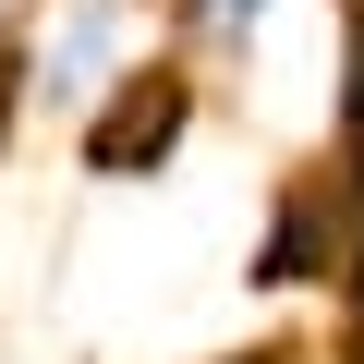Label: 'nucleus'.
<instances>
[{
    "label": "nucleus",
    "mask_w": 364,
    "mask_h": 364,
    "mask_svg": "<svg viewBox=\"0 0 364 364\" xmlns=\"http://www.w3.org/2000/svg\"><path fill=\"white\" fill-rule=\"evenodd\" d=\"M0 13H13V0H0Z\"/></svg>",
    "instance_id": "6"
},
{
    "label": "nucleus",
    "mask_w": 364,
    "mask_h": 364,
    "mask_svg": "<svg viewBox=\"0 0 364 364\" xmlns=\"http://www.w3.org/2000/svg\"><path fill=\"white\" fill-rule=\"evenodd\" d=\"M182 13H195V25H207V37H255V25H267V13H279V0H182Z\"/></svg>",
    "instance_id": "4"
},
{
    "label": "nucleus",
    "mask_w": 364,
    "mask_h": 364,
    "mask_svg": "<svg viewBox=\"0 0 364 364\" xmlns=\"http://www.w3.org/2000/svg\"><path fill=\"white\" fill-rule=\"evenodd\" d=\"M316 267H340V182H291L255 255V279H316Z\"/></svg>",
    "instance_id": "3"
},
{
    "label": "nucleus",
    "mask_w": 364,
    "mask_h": 364,
    "mask_svg": "<svg viewBox=\"0 0 364 364\" xmlns=\"http://www.w3.org/2000/svg\"><path fill=\"white\" fill-rule=\"evenodd\" d=\"M243 364H291V352H243Z\"/></svg>",
    "instance_id": "5"
},
{
    "label": "nucleus",
    "mask_w": 364,
    "mask_h": 364,
    "mask_svg": "<svg viewBox=\"0 0 364 364\" xmlns=\"http://www.w3.org/2000/svg\"><path fill=\"white\" fill-rule=\"evenodd\" d=\"M182 122H195V85H182L170 61H134V73L97 97V122H85V170H97V182H146V170H170Z\"/></svg>",
    "instance_id": "1"
},
{
    "label": "nucleus",
    "mask_w": 364,
    "mask_h": 364,
    "mask_svg": "<svg viewBox=\"0 0 364 364\" xmlns=\"http://www.w3.org/2000/svg\"><path fill=\"white\" fill-rule=\"evenodd\" d=\"M122 37H134L122 0H61L49 37H37V85H49V97H109V85L134 73V61H122Z\"/></svg>",
    "instance_id": "2"
}]
</instances>
